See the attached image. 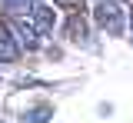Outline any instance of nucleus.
Masks as SVG:
<instances>
[{"mask_svg":"<svg viewBox=\"0 0 133 123\" xmlns=\"http://www.w3.org/2000/svg\"><path fill=\"white\" fill-rule=\"evenodd\" d=\"M93 20L103 33L110 37H120L123 33V23H127V13L120 7V0H97L93 3Z\"/></svg>","mask_w":133,"mask_h":123,"instance_id":"nucleus-1","label":"nucleus"},{"mask_svg":"<svg viewBox=\"0 0 133 123\" xmlns=\"http://www.w3.org/2000/svg\"><path fill=\"white\" fill-rule=\"evenodd\" d=\"M7 27H10L14 40L20 43V50H37V47H40V30L33 27L30 17H14Z\"/></svg>","mask_w":133,"mask_h":123,"instance_id":"nucleus-2","label":"nucleus"},{"mask_svg":"<svg viewBox=\"0 0 133 123\" xmlns=\"http://www.w3.org/2000/svg\"><path fill=\"white\" fill-rule=\"evenodd\" d=\"M30 17H33V27H37L40 33H50V30H53V23H57L53 10H50V7H43V3H37V7H33Z\"/></svg>","mask_w":133,"mask_h":123,"instance_id":"nucleus-3","label":"nucleus"},{"mask_svg":"<svg viewBox=\"0 0 133 123\" xmlns=\"http://www.w3.org/2000/svg\"><path fill=\"white\" fill-rule=\"evenodd\" d=\"M17 53H20V43L10 37V27L3 23V27H0V60H14Z\"/></svg>","mask_w":133,"mask_h":123,"instance_id":"nucleus-4","label":"nucleus"},{"mask_svg":"<svg viewBox=\"0 0 133 123\" xmlns=\"http://www.w3.org/2000/svg\"><path fill=\"white\" fill-rule=\"evenodd\" d=\"M66 33H70L73 43H87V23H83L80 13H73V17L66 20Z\"/></svg>","mask_w":133,"mask_h":123,"instance_id":"nucleus-5","label":"nucleus"},{"mask_svg":"<svg viewBox=\"0 0 133 123\" xmlns=\"http://www.w3.org/2000/svg\"><path fill=\"white\" fill-rule=\"evenodd\" d=\"M3 7L17 13V17H23V13H33V7H37V0H3Z\"/></svg>","mask_w":133,"mask_h":123,"instance_id":"nucleus-6","label":"nucleus"},{"mask_svg":"<svg viewBox=\"0 0 133 123\" xmlns=\"http://www.w3.org/2000/svg\"><path fill=\"white\" fill-rule=\"evenodd\" d=\"M50 120V106H37L33 113H27V123H47Z\"/></svg>","mask_w":133,"mask_h":123,"instance_id":"nucleus-7","label":"nucleus"},{"mask_svg":"<svg viewBox=\"0 0 133 123\" xmlns=\"http://www.w3.org/2000/svg\"><path fill=\"white\" fill-rule=\"evenodd\" d=\"M53 3L63 10H83V0H53Z\"/></svg>","mask_w":133,"mask_h":123,"instance_id":"nucleus-8","label":"nucleus"}]
</instances>
